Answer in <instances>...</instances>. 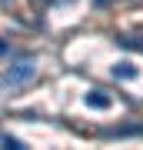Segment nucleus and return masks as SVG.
Returning a JSON list of instances; mask_svg holds the SVG:
<instances>
[{"mask_svg":"<svg viewBox=\"0 0 143 150\" xmlns=\"http://www.w3.org/2000/svg\"><path fill=\"white\" fill-rule=\"evenodd\" d=\"M120 47H127V50H143V40L140 37H117Z\"/></svg>","mask_w":143,"mask_h":150,"instance_id":"5","label":"nucleus"},{"mask_svg":"<svg viewBox=\"0 0 143 150\" xmlns=\"http://www.w3.org/2000/svg\"><path fill=\"white\" fill-rule=\"evenodd\" d=\"M33 77H37V57L33 54H17L10 60V67L4 70V77H0V87H23Z\"/></svg>","mask_w":143,"mask_h":150,"instance_id":"1","label":"nucleus"},{"mask_svg":"<svg viewBox=\"0 0 143 150\" xmlns=\"http://www.w3.org/2000/svg\"><path fill=\"white\" fill-rule=\"evenodd\" d=\"M113 77H117V80H133V77H137V67H133L130 60H120V64H113Z\"/></svg>","mask_w":143,"mask_h":150,"instance_id":"3","label":"nucleus"},{"mask_svg":"<svg viewBox=\"0 0 143 150\" xmlns=\"http://www.w3.org/2000/svg\"><path fill=\"white\" fill-rule=\"evenodd\" d=\"M83 100H87V107H90V110H106V107L113 103L106 90H90V93L83 97Z\"/></svg>","mask_w":143,"mask_h":150,"instance_id":"2","label":"nucleus"},{"mask_svg":"<svg viewBox=\"0 0 143 150\" xmlns=\"http://www.w3.org/2000/svg\"><path fill=\"white\" fill-rule=\"evenodd\" d=\"M0 144H4V147H10V150H27L23 140H17V137H10V134H4V137H0Z\"/></svg>","mask_w":143,"mask_h":150,"instance_id":"6","label":"nucleus"},{"mask_svg":"<svg viewBox=\"0 0 143 150\" xmlns=\"http://www.w3.org/2000/svg\"><path fill=\"white\" fill-rule=\"evenodd\" d=\"M43 4H47V0H43Z\"/></svg>","mask_w":143,"mask_h":150,"instance_id":"8","label":"nucleus"},{"mask_svg":"<svg viewBox=\"0 0 143 150\" xmlns=\"http://www.w3.org/2000/svg\"><path fill=\"white\" fill-rule=\"evenodd\" d=\"M7 50H10V47H7V43H4V40H0V57H4V54H7Z\"/></svg>","mask_w":143,"mask_h":150,"instance_id":"7","label":"nucleus"},{"mask_svg":"<svg viewBox=\"0 0 143 150\" xmlns=\"http://www.w3.org/2000/svg\"><path fill=\"white\" fill-rule=\"evenodd\" d=\"M110 137H130V134H140L143 137V123H127V127H113V130H106Z\"/></svg>","mask_w":143,"mask_h":150,"instance_id":"4","label":"nucleus"}]
</instances>
